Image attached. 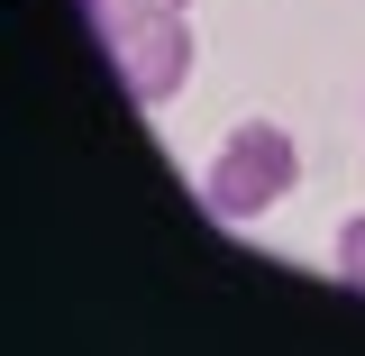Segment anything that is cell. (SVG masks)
<instances>
[{"mask_svg":"<svg viewBox=\"0 0 365 356\" xmlns=\"http://www.w3.org/2000/svg\"><path fill=\"white\" fill-rule=\"evenodd\" d=\"M91 9V37L110 46V64H119V83L137 101H174L182 73H192V28H182V9H137V0H83Z\"/></svg>","mask_w":365,"mask_h":356,"instance_id":"cell-1","label":"cell"},{"mask_svg":"<svg viewBox=\"0 0 365 356\" xmlns=\"http://www.w3.org/2000/svg\"><path fill=\"white\" fill-rule=\"evenodd\" d=\"M302 174V146L274 128V119H247V128H228V146L210 156V174H201V201L220 210V220H256L274 210L283 192Z\"/></svg>","mask_w":365,"mask_h":356,"instance_id":"cell-2","label":"cell"},{"mask_svg":"<svg viewBox=\"0 0 365 356\" xmlns=\"http://www.w3.org/2000/svg\"><path fill=\"white\" fill-rule=\"evenodd\" d=\"M338 274H347V283L365 293V210H356L347 228H338Z\"/></svg>","mask_w":365,"mask_h":356,"instance_id":"cell-3","label":"cell"},{"mask_svg":"<svg viewBox=\"0 0 365 356\" xmlns=\"http://www.w3.org/2000/svg\"><path fill=\"white\" fill-rule=\"evenodd\" d=\"M137 9H182V19H192V0H137Z\"/></svg>","mask_w":365,"mask_h":356,"instance_id":"cell-4","label":"cell"}]
</instances>
